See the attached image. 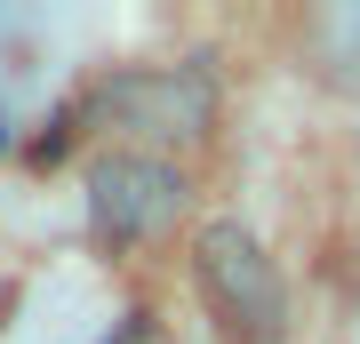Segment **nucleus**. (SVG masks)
<instances>
[{"mask_svg":"<svg viewBox=\"0 0 360 344\" xmlns=\"http://www.w3.org/2000/svg\"><path fill=\"white\" fill-rule=\"evenodd\" d=\"M193 272H200V296L217 305V320L240 344H281L288 329V288H281V265L264 256V241L248 224H200V241H193Z\"/></svg>","mask_w":360,"mask_h":344,"instance_id":"nucleus-1","label":"nucleus"},{"mask_svg":"<svg viewBox=\"0 0 360 344\" xmlns=\"http://www.w3.org/2000/svg\"><path fill=\"white\" fill-rule=\"evenodd\" d=\"M89 104H96V120L112 136H129V153H144V144H200L217 128V89H208V72H193V64L112 72V80H96Z\"/></svg>","mask_w":360,"mask_h":344,"instance_id":"nucleus-2","label":"nucleus"},{"mask_svg":"<svg viewBox=\"0 0 360 344\" xmlns=\"http://www.w3.org/2000/svg\"><path fill=\"white\" fill-rule=\"evenodd\" d=\"M184 208H193V184H184L176 160H160V153H104V160H89V224L112 248L168 241L184 224Z\"/></svg>","mask_w":360,"mask_h":344,"instance_id":"nucleus-3","label":"nucleus"}]
</instances>
